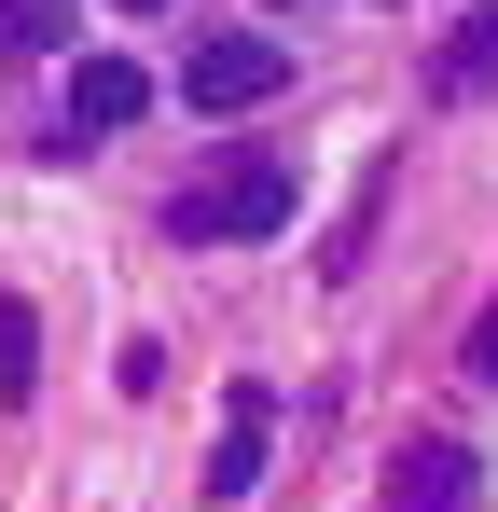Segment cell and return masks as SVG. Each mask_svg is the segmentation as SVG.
<instances>
[{
    "label": "cell",
    "mask_w": 498,
    "mask_h": 512,
    "mask_svg": "<svg viewBox=\"0 0 498 512\" xmlns=\"http://www.w3.org/2000/svg\"><path fill=\"white\" fill-rule=\"evenodd\" d=\"M291 208H305V180L277 167V153H236V167H208L166 208V236L180 250H263V236H291Z\"/></svg>",
    "instance_id": "1"
},
{
    "label": "cell",
    "mask_w": 498,
    "mask_h": 512,
    "mask_svg": "<svg viewBox=\"0 0 498 512\" xmlns=\"http://www.w3.org/2000/svg\"><path fill=\"white\" fill-rule=\"evenodd\" d=\"M277 84H291V56H277V42H249V28H222V42H194V56H180V111H263Z\"/></svg>",
    "instance_id": "2"
},
{
    "label": "cell",
    "mask_w": 498,
    "mask_h": 512,
    "mask_svg": "<svg viewBox=\"0 0 498 512\" xmlns=\"http://www.w3.org/2000/svg\"><path fill=\"white\" fill-rule=\"evenodd\" d=\"M139 111H153V70H139V56H83L70 70V125L83 139H111V125H139Z\"/></svg>",
    "instance_id": "3"
},
{
    "label": "cell",
    "mask_w": 498,
    "mask_h": 512,
    "mask_svg": "<svg viewBox=\"0 0 498 512\" xmlns=\"http://www.w3.org/2000/svg\"><path fill=\"white\" fill-rule=\"evenodd\" d=\"M263 443H277V388H236L222 402V457H208V499H249L263 485Z\"/></svg>",
    "instance_id": "4"
},
{
    "label": "cell",
    "mask_w": 498,
    "mask_h": 512,
    "mask_svg": "<svg viewBox=\"0 0 498 512\" xmlns=\"http://www.w3.org/2000/svg\"><path fill=\"white\" fill-rule=\"evenodd\" d=\"M388 499H402V512H457V499H471V457H457V443H415L402 471H388Z\"/></svg>",
    "instance_id": "5"
},
{
    "label": "cell",
    "mask_w": 498,
    "mask_h": 512,
    "mask_svg": "<svg viewBox=\"0 0 498 512\" xmlns=\"http://www.w3.org/2000/svg\"><path fill=\"white\" fill-rule=\"evenodd\" d=\"M485 84H498V0L443 28V97H485Z\"/></svg>",
    "instance_id": "6"
},
{
    "label": "cell",
    "mask_w": 498,
    "mask_h": 512,
    "mask_svg": "<svg viewBox=\"0 0 498 512\" xmlns=\"http://www.w3.org/2000/svg\"><path fill=\"white\" fill-rule=\"evenodd\" d=\"M70 42V0H0V56H56Z\"/></svg>",
    "instance_id": "7"
},
{
    "label": "cell",
    "mask_w": 498,
    "mask_h": 512,
    "mask_svg": "<svg viewBox=\"0 0 498 512\" xmlns=\"http://www.w3.org/2000/svg\"><path fill=\"white\" fill-rule=\"evenodd\" d=\"M28 374H42V333H28V305L0 291V402H28Z\"/></svg>",
    "instance_id": "8"
},
{
    "label": "cell",
    "mask_w": 498,
    "mask_h": 512,
    "mask_svg": "<svg viewBox=\"0 0 498 512\" xmlns=\"http://www.w3.org/2000/svg\"><path fill=\"white\" fill-rule=\"evenodd\" d=\"M471 374H485V388H498V305H485V319H471Z\"/></svg>",
    "instance_id": "9"
},
{
    "label": "cell",
    "mask_w": 498,
    "mask_h": 512,
    "mask_svg": "<svg viewBox=\"0 0 498 512\" xmlns=\"http://www.w3.org/2000/svg\"><path fill=\"white\" fill-rule=\"evenodd\" d=\"M125 14H166V0H125Z\"/></svg>",
    "instance_id": "10"
}]
</instances>
